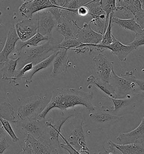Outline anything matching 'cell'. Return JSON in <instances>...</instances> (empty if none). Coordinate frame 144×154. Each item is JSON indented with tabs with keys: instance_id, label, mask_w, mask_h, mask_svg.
Masks as SVG:
<instances>
[{
	"instance_id": "cell-1",
	"label": "cell",
	"mask_w": 144,
	"mask_h": 154,
	"mask_svg": "<svg viewBox=\"0 0 144 154\" xmlns=\"http://www.w3.org/2000/svg\"><path fill=\"white\" fill-rule=\"evenodd\" d=\"M93 98L92 92H85L73 88H58L52 91V96L49 103L40 112L38 117L45 119L46 115L52 109H59L67 111L68 109L76 106H82L91 112L96 110L91 100Z\"/></svg>"
},
{
	"instance_id": "cell-2",
	"label": "cell",
	"mask_w": 144,
	"mask_h": 154,
	"mask_svg": "<svg viewBox=\"0 0 144 154\" xmlns=\"http://www.w3.org/2000/svg\"><path fill=\"white\" fill-rule=\"evenodd\" d=\"M24 49H22L19 55L18 64L20 66L19 68L29 63L34 66L59 50L58 44H55L51 37L44 44L36 47H26Z\"/></svg>"
},
{
	"instance_id": "cell-3",
	"label": "cell",
	"mask_w": 144,
	"mask_h": 154,
	"mask_svg": "<svg viewBox=\"0 0 144 154\" xmlns=\"http://www.w3.org/2000/svg\"><path fill=\"white\" fill-rule=\"evenodd\" d=\"M136 69L126 72L125 74L120 76L117 75L114 71H112V77L115 82L116 98H131L133 95L139 94L140 90L137 84L136 83V77L134 75Z\"/></svg>"
},
{
	"instance_id": "cell-4",
	"label": "cell",
	"mask_w": 144,
	"mask_h": 154,
	"mask_svg": "<svg viewBox=\"0 0 144 154\" xmlns=\"http://www.w3.org/2000/svg\"><path fill=\"white\" fill-rule=\"evenodd\" d=\"M83 120L80 118H73L70 128L65 136L60 133V137L80 153L90 154L83 131Z\"/></svg>"
},
{
	"instance_id": "cell-5",
	"label": "cell",
	"mask_w": 144,
	"mask_h": 154,
	"mask_svg": "<svg viewBox=\"0 0 144 154\" xmlns=\"http://www.w3.org/2000/svg\"><path fill=\"white\" fill-rule=\"evenodd\" d=\"M16 127L26 133H29L37 140L45 143H51L45 119H32L18 120Z\"/></svg>"
},
{
	"instance_id": "cell-6",
	"label": "cell",
	"mask_w": 144,
	"mask_h": 154,
	"mask_svg": "<svg viewBox=\"0 0 144 154\" xmlns=\"http://www.w3.org/2000/svg\"><path fill=\"white\" fill-rule=\"evenodd\" d=\"M43 105L39 95L30 96L23 100L17 111L18 120L36 119L40 113Z\"/></svg>"
},
{
	"instance_id": "cell-7",
	"label": "cell",
	"mask_w": 144,
	"mask_h": 154,
	"mask_svg": "<svg viewBox=\"0 0 144 154\" xmlns=\"http://www.w3.org/2000/svg\"><path fill=\"white\" fill-rule=\"evenodd\" d=\"M70 118H81V116L76 111L74 110L70 112L67 115L64 116L56 120L50 119L49 120L46 121L48 133L49 134L50 143L54 147L58 149H63L61 147V143L58 140L60 133L62 131V128L63 125Z\"/></svg>"
},
{
	"instance_id": "cell-8",
	"label": "cell",
	"mask_w": 144,
	"mask_h": 154,
	"mask_svg": "<svg viewBox=\"0 0 144 154\" xmlns=\"http://www.w3.org/2000/svg\"><path fill=\"white\" fill-rule=\"evenodd\" d=\"M100 0H94L83 6L88 10V15L92 18L89 23H94L98 28V33L103 35L105 32L106 14L100 2Z\"/></svg>"
},
{
	"instance_id": "cell-9",
	"label": "cell",
	"mask_w": 144,
	"mask_h": 154,
	"mask_svg": "<svg viewBox=\"0 0 144 154\" xmlns=\"http://www.w3.org/2000/svg\"><path fill=\"white\" fill-rule=\"evenodd\" d=\"M94 50L100 51L103 53L105 50H109L111 51L112 54L116 55L118 58L122 62H125L127 57L130 53L135 50L133 46L130 45H124L121 43L115 37H113V41L111 44L108 45H102L100 44L94 45Z\"/></svg>"
},
{
	"instance_id": "cell-10",
	"label": "cell",
	"mask_w": 144,
	"mask_h": 154,
	"mask_svg": "<svg viewBox=\"0 0 144 154\" xmlns=\"http://www.w3.org/2000/svg\"><path fill=\"white\" fill-rule=\"evenodd\" d=\"M59 6L54 5L50 0H32L23 3L19 9L20 14L26 19H32L33 15L44 10Z\"/></svg>"
},
{
	"instance_id": "cell-11",
	"label": "cell",
	"mask_w": 144,
	"mask_h": 154,
	"mask_svg": "<svg viewBox=\"0 0 144 154\" xmlns=\"http://www.w3.org/2000/svg\"><path fill=\"white\" fill-rule=\"evenodd\" d=\"M56 22L57 31L64 37V39L76 38L81 28L78 26L76 20L66 18L61 14Z\"/></svg>"
},
{
	"instance_id": "cell-12",
	"label": "cell",
	"mask_w": 144,
	"mask_h": 154,
	"mask_svg": "<svg viewBox=\"0 0 144 154\" xmlns=\"http://www.w3.org/2000/svg\"><path fill=\"white\" fill-rule=\"evenodd\" d=\"M37 31L44 36L51 37L52 31L56 26V20L48 9L44 10L37 14Z\"/></svg>"
},
{
	"instance_id": "cell-13",
	"label": "cell",
	"mask_w": 144,
	"mask_h": 154,
	"mask_svg": "<svg viewBox=\"0 0 144 154\" xmlns=\"http://www.w3.org/2000/svg\"><path fill=\"white\" fill-rule=\"evenodd\" d=\"M96 71L99 79L103 82L110 83L112 71L114 69L113 62L110 61L101 53L93 58Z\"/></svg>"
},
{
	"instance_id": "cell-14",
	"label": "cell",
	"mask_w": 144,
	"mask_h": 154,
	"mask_svg": "<svg viewBox=\"0 0 144 154\" xmlns=\"http://www.w3.org/2000/svg\"><path fill=\"white\" fill-rule=\"evenodd\" d=\"M14 27L19 40L27 41L37 32V20L33 18L26 19L16 23Z\"/></svg>"
},
{
	"instance_id": "cell-15",
	"label": "cell",
	"mask_w": 144,
	"mask_h": 154,
	"mask_svg": "<svg viewBox=\"0 0 144 154\" xmlns=\"http://www.w3.org/2000/svg\"><path fill=\"white\" fill-rule=\"evenodd\" d=\"M103 37V35L95 32L92 29L91 24L85 23L78 32L76 38L81 44L96 45L101 42Z\"/></svg>"
},
{
	"instance_id": "cell-16",
	"label": "cell",
	"mask_w": 144,
	"mask_h": 154,
	"mask_svg": "<svg viewBox=\"0 0 144 154\" xmlns=\"http://www.w3.org/2000/svg\"><path fill=\"white\" fill-rule=\"evenodd\" d=\"M31 145L34 154H64L63 149H58L51 143H45L37 140L29 133L24 140Z\"/></svg>"
},
{
	"instance_id": "cell-17",
	"label": "cell",
	"mask_w": 144,
	"mask_h": 154,
	"mask_svg": "<svg viewBox=\"0 0 144 154\" xmlns=\"http://www.w3.org/2000/svg\"><path fill=\"white\" fill-rule=\"evenodd\" d=\"M67 50L60 49L53 60V69L51 77L57 76L59 74L67 72L68 69L71 67V63L68 56Z\"/></svg>"
},
{
	"instance_id": "cell-18",
	"label": "cell",
	"mask_w": 144,
	"mask_h": 154,
	"mask_svg": "<svg viewBox=\"0 0 144 154\" xmlns=\"http://www.w3.org/2000/svg\"><path fill=\"white\" fill-rule=\"evenodd\" d=\"M19 40L14 27L11 28L7 34L4 47L0 52V65H2L9 59V56L15 49L17 42Z\"/></svg>"
},
{
	"instance_id": "cell-19",
	"label": "cell",
	"mask_w": 144,
	"mask_h": 154,
	"mask_svg": "<svg viewBox=\"0 0 144 154\" xmlns=\"http://www.w3.org/2000/svg\"><path fill=\"white\" fill-rule=\"evenodd\" d=\"M144 138V116L139 125L133 131L123 133L117 138L120 145H126L138 142Z\"/></svg>"
},
{
	"instance_id": "cell-20",
	"label": "cell",
	"mask_w": 144,
	"mask_h": 154,
	"mask_svg": "<svg viewBox=\"0 0 144 154\" xmlns=\"http://www.w3.org/2000/svg\"><path fill=\"white\" fill-rule=\"evenodd\" d=\"M87 82L88 83V88H90L92 85H94L100 91H103L104 94L107 95V97L116 98L115 90L110 83L103 82L99 78H96L93 75H91L87 78Z\"/></svg>"
},
{
	"instance_id": "cell-21",
	"label": "cell",
	"mask_w": 144,
	"mask_h": 154,
	"mask_svg": "<svg viewBox=\"0 0 144 154\" xmlns=\"http://www.w3.org/2000/svg\"><path fill=\"white\" fill-rule=\"evenodd\" d=\"M51 37L47 36H44L42 35L39 32L37 31V33L34 36L29 38L27 41H22L19 40L16 43V45L15 46V49L14 50V57H17L19 58V55L20 52L22 51L23 48L26 47H36L38 46V44L43 41H48L49 40Z\"/></svg>"
},
{
	"instance_id": "cell-22",
	"label": "cell",
	"mask_w": 144,
	"mask_h": 154,
	"mask_svg": "<svg viewBox=\"0 0 144 154\" xmlns=\"http://www.w3.org/2000/svg\"><path fill=\"white\" fill-rule=\"evenodd\" d=\"M58 51L52 54L47 59H45L40 63L34 65L30 71L26 73L22 77V79H24L26 81V85H29L31 84L32 82V77H33V76L36 73L48 67L53 62V60L56 57Z\"/></svg>"
},
{
	"instance_id": "cell-23",
	"label": "cell",
	"mask_w": 144,
	"mask_h": 154,
	"mask_svg": "<svg viewBox=\"0 0 144 154\" xmlns=\"http://www.w3.org/2000/svg\"><path fill=\"white\" fill-rule=\"evenodd\" d=\"M108 142L112 145L116 149L121 152L122 154H144V147L140 143L136 142L126 145H120L114 143L112 140Z\"/></svg>"
},
{
	"instance_id": "cell-24",
	"label": "cell",
	"mask_w": 144,
	"mask_h": 154,
	"mask_svg": "<svg viewBox=\"0 0 144 154\" xmlns=\"http://www.w3.org/2000/svg\"><path fill=\"white\" fill-rule=\"evenodd\" d=\"M90 119L95 122L100 124H105L109 122H116L122 120L124 117L117 116L112 113H109L104 110L103 111L91 112L89 114Z\"/></svg>"
},
{
	"instance_id": "cell-25",
	"label": "cell",
	"mask_w": 144,
	"mask_h": 154,
	"mask_svg": "<svg viewBox=\"0 0 144 154\" xmlns=\"http://www.w3.org/2000/svg\"><path fill=\"white\" fill-rule=\"evenodd\" d=\"M112 23H116L119 27L125 29L130 30L135 32V33H139L143 32L139 24L137 23L134 18L130 19H121L112 16Z\"/></svg>"
},
{
	"instance_id": "cell-26",
	"label": "cell",
	"mask_w": 144,
	"mask_h": 154,
	"mask_svg": "<svg viewBox=\"0 0 144 154\" xmlns=\"http://www.w3.org/2000/svg\"><path fill=\"white\" fill-rule=\"evenodd\" d=\"M19 60V58H18L16 59H9L5 62L4 67L1 70L2 73L1 80L9 81L14 77Z\"/></svg>"
},
{
	"instance_id": "cell-27",
	"label": "cell",
	"mask_w": 144,
	"mask_h": 154,
	"mask_svg": "<svg viewBox=\"0 0 144 154\" xmlns=\"http://www.w3.org/2000/svg\"><path fill=\"white\" fill-rule=\"evenodd\" d=\"M0 118L15 124L18 121L14 116L13 108L10 103L4 102L0 103Z\"/></svg>"
},
{
	"instance_id": "cell-28",
	"label": "cell",
	"mask_w": 144,
	"mask_h": 154,
	"mask_svg": "<svg viewBox=\"0 0 144 154\" xmlns=\"http://www.w3.org/2000/svg\"><path fill=\"white\" fill-rule=\"evenodd\" d=\"M100 5L106 14V23L105 31L107 28L109 20L110 14L117 11V8L116 5V0H100Z\"/></svg>"
},
{
	"instance_id": "cell-29",
	"label": "cell",
	"mask_w": 144,
	"mask_h": 154,
	"mask_svg": "<svg viewBox=\"0 0 144 154\" xmlns=\"http://www.w3.org/2000/svg\"><path fill=\"white\" fill-rule=\"evenodd\" d=\"M135 0H116L117 11L121 12L123 17L128 18L132 15L130 11L131 6L133 5Z\"/></svg>"
},
{
	"instance_id": "cell-30",
	"label": "cell",
	"mask_w": 144,
	"mask_h": 154,
	"mask_svg": "<svg viewBox=\"0 0 144 154\" xmlns=\"http://www.w3.org/2000/svg\"><path fill=\"white\" fill-rule=\"evenodd\" d=\"M34 65L32 63H27L25 64L24 66H22L21 68H19L16 69L14 77L11 79L10 80H9V82L10 84H11L12 83L14 84V86H18L19 84L17 82V80H20L22 79V77L26 73L30 71L32 68L33 67Z\"/></svg>"
},
{
	"instance_id": "cell-31",
	"label": "cell",
	"mask_w": 144,
	"mask_h": 154,
	"mask_svg": "<svg viewBox=\"0 0 144 154\" xmlns=\"http://www.w3.org/2000/svg\"><path fill=\"white\" fill-rule=\"evenodd\" d=\"M107 97L112 102L114 109H106L104 111L112 114L127 106L128 104V103L130 102V98H116L109 97Z\"/></svg>"
},
{
	"instance_id": "cell-32",
	"label": "cell",
	"mask_w": 144,
	"mask_h": 154,
	"mask_svg": "<svg viewBox=\"0 0 144 154\" xmlns=\"http://www.w3.org/2000/svg\"><path fill=\"white\" fill-rule=\"evenodd\" d=\"M114 13H112L110 14L109 17V23H108V27L104 33L103 37V40L101 42H100V44L102 45H108L109 44H111L113 41V37L112 33V16L114 15Z\"/></svg>"
},
{
	"instance_id": "cell-33",
	"label": "cell",
	"mask_w": 144,
	"mask_h": 154,
	"mask_svg": "<svg viewBox=\"0 0 144 154\" xmlns=\"http://www.w3.org/2000/svg\"><path fill=\"white\" fill-rule=\"evenodd\" d=\"M81 44L76 38L64 39L60 44H58V49L72 50Z\"/></svg>"
},
{
	"instance_id": "cell-34",
	"label": "cell",
	"mask_w": 144,
	"mask_h": 154,
	"mask_svg": "<svg viewBox=\"0 0 144 154\" xmlns=\"http://www.w3.org/2000/svg\"><path fill=\"white\" fill-rule=\"evenodd\" d=\"M0 122L1 123L2 127L4 128L5 131L9 134L11 137V140L13 142H16L19 140V138L15 134V132L13 131L12 127L11 126L10 122L8 120L0 118Z\"/></svg>"
},
{
	"instance_id": "cell-35",
	"label": "cell",
	"mask_w": 144,
	"mask_h": 154,
	"mask_svg": "<svg viewBox=\"0 0 144 154\" xmlns=\"http://www.w3.org/2000/svg\"><path fill=\"white\" fill-rule=\"evenodd\" d=\"M141 4V8L142 10L136 14L134 16V18L135 19L137 23L139 24L140 27L144 31V0H139Z\"/></svg>"
},
{
	"instance_id": "cell-36",
	"label": "cell",
	"mask_w": 144,
	"mask_h": 154,
	"mask_svg": "<svg viewBox=\"0 0 144 154\" xmlns=\"http://www.w3.org/2000/svg\"><path fill=\"white\" fill-rule=\"evenodd\" d=\"M129 45L133 46L134 49H136L139 46L144 45V31L139 33H136L135 40Z\"/></svg>"
},
{
	"instance_id": "cell-37",
	"label": "cell",
	"mask_w": 144,
	"mask_h": 154,
	"mask_svg": "<svg viewBox=\"0 0 144 154\" xmlns=\"http://www.w3.org/2000/svg\"><path fill=\"white\" fill-rule=\"evenodd\" d=\"M60 145L61 147L63 149L66 150L69 154H82L78 151H77L76 149H74L67 142H65V143H61Z\"/></svg>"
},
{
	"instance_id": "cell-38",
	"label": "cell",
	"mask_w": 144,
	"mask_h": 154,
	"mask_svg": "<svg viewBox=\"0 0 144 154\" xmlns=\"http://www.w3.org/2000/svg\"><path fill=\"white\" fill-rule=\"evenodd\" d=\"M25 145L22 147V151L19 154H34L31 145L29 142L24 140Z\"/></svg>"
},
{
	"instance_id": "cell-39",
	"label": "cell",
	"mask_w": 144,
	"mask_h": 154,
	"mask_svg": "<svg viewBox=\"0 0 144 154\" xmlns=\"http://www.w3.org/2000/svg\"><path fill=\"white\" fill-rule=\"evenodd\" d=\"M107 145H108V148L106 149L104 148V151H100L98 153H94V154H118L116 152V149L109 142L107 143Z\"/></svg>"
},
{
	"instance_id": "cell-40",
	"label": "cell",
	"mask_w": 144,
	"mask_h": 154,
	"mask_svg": "<svg viewBox=\"0 0 144 154\" xmlns=\"http://www.w3.org/2000/svg\"><path fill=\"white\" fill-rule=\"evenodd\" d=\"M9 147V144L5 138L0 140V154H4V151Z\"/></svg>"
},
{
	"instance_id": "cell-41",
	"label": "cell",
	"mask_w": 144,
	"mask_h": 154,
	"mask_svg": "<svg viewBox=\"0 0 144 154\" xmlns=\"http://www.w3.org/2000/svg\"><path fill=\"white\" fill-rule=\"evenodd\" d=\"M88 15V10L86 6H81L78 9V15L81 17H86Z\"/></svg>"
},
{
	"instance_id": "cell-42",
	"label": "cell",
	"mask_w": 144,
	"mask_h": 154,
	"mask_svg": "<svg viewBox=\"0 0 144 154\" xmlns=\"http://www.w3.org/2000/svg\"><path fill=\"white\" fill-rule=\"evenodd\" d=\"M135 82H136V83L137 84V86L139 87L140 90L144 91V80L136 79Z\"/></svg>"
},
{
	"instance_id": "cell-43",
	"label": "cell",
	"mask_w": 144,
	"mask_h": 154,
	"mask_svg": "<svg viewBox=\"0 0 144 154\" xmlns=\"http://www.w3.org/2000/svg\"><path fill=\"white\" fill-rule=\"evenodd\" d=\"M6 136V132L2 127L1 123L0 122V140L5 138L4 137Z\"/></svg>"
},
{
	"instance_id": "cell-44",
	"label": "cell",
	"mask_w": 144,
	"mask_h": 154,
	"mask_svg": "<svg viewBox=\"0 0 144 154\" xmlns=\"http://www.w3.org/2000/svg\"><path fill=\"white\" fill-rule=\"evenodd\" d=\"M68 1V0H55L57 5L61 7H63L67 2Z\"/></svg>"
},
{
	"instance_id": "cell-45",
	"label": "cell",
	"mask_w": 144,
	"mask_h": 154,
	"mask_svg": "<svg viewBox=\"0 0 144 154\" xmlns=\"http://www.w3.org/2000/svg\"><path fill=\"white\" fill-rule=\"evenodd\" d=\"M92 1H94V0H79V2H80V4H81V6H83L86 4L87 3H88Z\"/></svg>"
},
{
	"instance_id": "cell-46",
	"label": "cell",
	"mask_w": 144,
	"mask_h": 154,
	"mask_svg": "<svg viewBox=\"0 0 144 154\" xmlns=\"http://www.w3.org/2000/svg\"><path fill=\"white\" fill-rule=\"evenodd\" d=\"M138 143H141L142 145L144 146V138L143 139H142L141 140H139V141L138 142Z\"/></svg>"
},
{
	"instance_id": "cell-47",
	"label": "cell",
	"mask_w": 144,
	"mask_h": 154,
	"mask_svg": "<svg viewBox=\"0 0 144 154\" xmlns=\"http://www.w3.org/2000/svg\"><path fill=\"white\" fill-rule=\"evenodd\" d=\"M50 1L52 2V4H53L54 5H57L56 3V1L55 0H50Z\"/></svg>"
}]
</instances>
